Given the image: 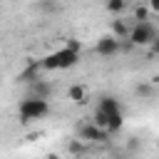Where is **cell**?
Masks as SVG:
<instances>
[{"mask_svg":"<svg viewBox=\"0 0 159 159\" xmlns=\"http://www.w3.org/2000/svg\"><path fill=\"white\" fill-rule=\"evenodd\" d=\"M80 52H82L80 40H67L60 50H55L47 57H42L40 65H42V70H50V72H55V70H70V67H75L80 62Z\"/></svg>","mask_w":159,"mask_h":159,"instance_id":"cell-1","label":"cell"},{"mask_svg":"<svg viewBox=\"0 0 159 159\" xmlns=\"http://www.w3.org/2000/svg\"><path fill=\"white\" fill-rule=\"evenodd\" d=\"M17 114H20L22 122H37V119H45V117L50 114V99L30 94V97H25V99L20 102Z\"/></svg>","mask_w":159,"mask_h":159,"instance_id":"cell-2","label":"cell"},{"mask_svg":"<svg viewBox=\"0 0 159 159\" xmlns=\"http://www.w3.org/2000/svg\"><path fill=\"white\" fill-rule=\"evenodd\" d=\"M157 37H159V30H157L149 20H142V22H134V25H132L127 40H129L134 47H152Z\"/></svg>","mask_w":159,"mask_h":159,"instance_id":"cell-3","label":"cell"},{"mask_svg":"<svg viewBox=\"0 0 159 159\" xmlns=\"http://www.w3.org/2000/svg\"><path fill=\"white\" fill-rule=\"evenodd\" d=\"M80 139H84V142H107L109 134H107L102 127H97L94 122H87V124H82V129H80Z\"/></svg>","mask_w":159,"mask_h":159,"instance_id":"cell-4","label":"cell"},{"mask_svg":"<svg viewBox=\"0 0 159 159\" xmlns=\"http://www.w3.org/2000/svg\"><path fill=\"white\" fill-rule=\"evenodd\" d=\"M97 52H99V57H114L119 52V37H114V35L99 37L97 40Z\"/></svg>","mask_w":159,"mask_h":159,"instance_id":"cell-5","label":"cell"},{"mask_svg":"<svg viewBox=\"0 0 159 159\" xmlns=\"http://www.w3.org/2000/svg\"><path fill=\"white\" fill-rule=\"evenodd\" d=\"M97 112H102V114L109 119L112 114L122 112V104H119V99H117V97H112V94H104V97H99V102H97Z\"/></svg>","mask_w":159,"mask_h":159,"instance_id":"cell-6","label":"cell"},{"mask_svg":"<svg viewBox=\"0 0 159 159\" xmlns=\"http://www.w3.org/2000/svg\"><path fill=\"white\" fill-rule=\"evenodd\" d=\"M40 70H42V65L40 62H30L20 75H17V80L20 82H27V84H32L35 80H40Z\"/></svg>","mask_w":159,"mask_h":159,"instance_id":"cell-7","label":"cell"},{"mask_svg":"<svg viewBox=\"0 0 159 159\" xmlns=\"http://www.w3.org/2000/svg\"><path fill=\"white\" fill-rule=\"evenodd\" d=\"M30 87H32V94H35V97H45V99H50V94H52V84H50L47 80H35Z\"/></svg>","mask_w":159,"mask_h":159,"instance_id":"cell-8","label":"cell"},{"mask_svg":"<svg viewBox=\"0 0 159 159\" xmlns=\"http://www.w3.org/2000/svg\"><path fill=\"white\" fill-rule=\"evenodd\" d=\"M67 97H70V102H75V104H84V102H87V87L72 84V87L67 89Z\"/></svg>","mask_w":159,"mask_h":159,"instance_id":"cell-9","label":"cell"},{"mask_svg":"<svg viewBox=\"0 0 159 159\" xmlns=\"http://www.w3.org/2000/svg\"><path fill=\"white\" fill-rule=\"evenodd\" d=\"M129 30H132V27H127V22H124L122 17L112 20V35H114V37H119V40H127V37H129Z\"/></svg>","mask_w":159,"mask_h":159,"instance_id":"cell-10","label":"cell"},{"mask_svg":"<svg viewBox=\"0 0 159 159\" xmlns=\"http://www.w3.org/2000/svg\"><path fill=\"white\" fill-rule=\"evenodd\" d=\"M124 7H127V0H107V10H109V12H114V15H117V12L122 15V12H124Z\"/></svg>","mask_w":159,"mask_h":159,"instance_id":"cell-11","label":"cell"},{"mask_svg":"<svg viewBox=\"0 0 159 159\" xmlns=\"http://www.w3.org/2000/svg\"><path fill=\"white\" fill-rule=\"evenodd\" d=\"M149 12H152V10H149V5H147V7H137V10H134V20H137V22L149 20Z\"/></svg>","mask_w":159,"mask_h":159,"instance_id":"cell-12","label":"cell"},{"mask_svg":"<svg viewBox=\"0 0 159 159\" xmlns=\"http://www.w3.org/2000/svg\"><path fill=\"white\" fill-rule=\"evenodd\" d=\"M57 2H60V0H40V7H42L45 12H52V10H57Z\"/></svg>","mask_w":159,"mask_h":159,"instance_id":"cell-13","label":"cell"},{"mask_svg":"<svg viewBox=\"0 0 159 159\" xmlns=\"http://www.w3.org/2000/svg\"><path fill=\"white\" fill-rule=\"evenodd\" d=\"M137 94H139V97H149V94H152V87H149V84H139V87H137Z\"/></svg>","mask_w":159,"mask_h":159,"instance_id":"cell-14","label":"cell"},{"mask_svg":"<svg viewBox=\"0 0 159 159\" xmlns=\"http://www.w3.org/2000/svg\"><path fill=\"white\" fill-rule=\"evenodd\" d=\"M147 5H149L152 12H159V0H147Z\"/></svg>","mask_w":159,"mask_h":159,"instance_id":"cell-15","label":"cell"},{"mask_svg":"<svg viewBox=\"0 0 159 159\" xmlns=\"http://www.w3.org/2000/svg\"><path fill=\"white\" fill-rule=\"evenodd\" d=\"M70 149H72L75 154H77V152H82V142H72V144H70Z\"/></svg>","mask_w":159,"mask_h":159,"instance_id":"cell-16","label":"cell"},{"mask_svg":"<svg viewBox=\"0 0 159 159\" xmlns=\"http://www.w3.org/2000/svg\"><path fill=\"white\" fill-rule=\"evenodd\" d=\"M152 52H154V55H159V37L154 40V45H152Z\"/></svg>","mask_w":159,"mask_h":159,"instance_id":"cell-17","label":"cell"}]
</instances>
